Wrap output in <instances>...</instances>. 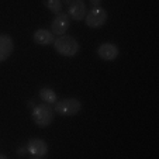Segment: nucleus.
Returning <instances> with one entry per match:
<instances>
[{
  "mask_svg": "<svg viewBox=\"0 0 159 159\" xmlns=\"http://www.w3.org/2000/svg\"><path fill=\"white\" fill-rule=\"evenodd\" d=\"M54 48L59 55L66 58H72L79 52V42L70 35H59L54 41Z\"/></svg>",
  "mask_w": 159,
  "mask_h": 159,
  "instance_id": "obj_1",
  "label": "nucleus"
},
{
  "mask_svg": "<svg viewBox=\"0 0 159 159\" xmlns=\"http://www.w3.org/2000/svg\"><path fill=\"white\" fill-rule=\"evenodd\" d=\"M55 110L51 107V104H47V103H41V104H37L33 108V121L35 123V125H38L39 128H47L52 124L55 117Z\"/></svg>",
  "mask_w": 159,
  "mask_h": 159,
  "instance_id": "obj_2",
  "label": "nucleus"
},
{
  "mask_svg": "<svg viewBox=\"0 0 159 159\" xmlns=\"http://www.w3.org/2000/svg\"><path fill=\"white\" fill-rule=\"evenodd\" d=\"M82 110V103L78 99H63L55 103V111L63 117L76 116Z\"/></svg>",
  "mask_w": 159,
  "mask_h": 159,
  "instance_id": "obj_3",
  "label": "nucleus"
},
{
  "mask_svg": "<svg viewBox=\"0 0 159 159\" xmlns=\"http://www.w3.org/2000/svg\"><path fill=\"white\" fill-rule=\"evenodd\" d=\"M107 11L102 7H96V9H92L90 11L86 13V17H84V21H86V25L90 28H100L106 24L107 21Z\"/></svg>",
  "mask_w": 159,
  "mask_h": 159,
  "instance_id": "obj_4",
  "label": "nucleus"
},
{
  "mask_svg": "<svg viewBox=\"0 0 159 159\" xmlns=\"http://www.w3.org/2000/svg\"><path fill=\"white\" fill-rule=\"evenodd\" d=\"M69 28V16L66 13H59L51 24V31L54 35H63Z\"/></svg>",
  "mask_w": 159,
  "mask_h": 159,
  "instance_id": "obj_5",
  "label": "nucleus"
},
{
  "mask_svg": "<svg viewBox=\"0 0 159 159\" xmlns=\"http://www.w3.org/2000/svg\"><path fill=\"white\" fill-rule=\"evenodd\" d=\"M118 54H120L118 47L116 44H111V42H104V44H102L99 48H97V55H99L103 61H107V62L117 59Z\"/></svg>",
  "mask_w": 159,
  "mask_h": 159,
  "instance_id": "obj_6",
  "label": "nucleus"
},
{
  "mask_svg": "<svg viewBox=\"0 0 159 159\" xmlns=\"http://www.w3.org/2000/svg\"><path fill=\"white\" fill-rule=\"evenodd\" d=\"M25 148H27V152L33 156H45L48 153V145H47V142L39 138L30 139Z\"/></svg>",
  "mask_w": 159,
  "mask_h": 159,
  "instance_id": "obj_7",
  "label": "nucleus"
},
{
  "mask_svg": "<svg viewBox=\"0 0 159 159\" xmlns=\"http://www.w3.org/2000/svg\"><path fill=\"white\" fill-rule=\"evenodd\" d=\"M14 49L13 38L7 34H0V63L9 59Z\"/></svg>",
  "mask_w": 159,
  "mask_h": 159,
  "instance_id": "obj_8",
  "label": "nucleus"
},
{
  "mask_svg": "<svg viewBox=\"0 0 159 159\" xmlns=\"http://www.w3.org/2000/svg\"><path fill=\"white\" fill-rule=\"evenodd\" d=\"M69 17L73 18L75 21H82L84 20V17H86V4L82 2V0H75V2H72V3L69 4Z\"/></svg>",
  "mask_w": 159,
  "mask_h": 159,
  "instance_id": "obj_9",
  "label": "nucleus"
},
{
  "mask_svg": "<svg viewBox=\"0 0 159 159\" xmlns=\"http://www.w3.org/2000/svg\"><path fill=\"white\" fill-rule=\"evenodd\" d=\"M33 39L38 45H51L55 41V35L52 34V31L45 30V28H39V30H37L34 33Z\"/></svg>",
  "mask_w": 159,
  "mask_h": 159,
  "instance_id": "obj_10",
  "label": "nucleus"
},
{
  "mask_svg": "<svg viewBox=\"0 0 159 159\" xmlns=\"http://www.w3.org/2000/svg\"><path fill=\"white\" fill-rule=\"evenodd\" d=\"M39 97H41V100L44 103H47V104H55V103L58 102L57 93H55L54 89H51V87H42V89L39 90Z\"/></svg>",
  "mask_w": 159,
  "mask_h": 159,
  "instance_id": "obj_11",
  "label": "nucleus"
},
{
  "mask_svg": "<svg viewBox=\"0 0 159 159\" xmlns=\"http://www.w3.org/2000/svg\"><path fill=\"white\" fill-rule=\"evenodd\" d=\"M44 6L54 14L62 13V2L61 0H44Z\"/></svg>",
  "mask_w": 159,
  "mask_h": 159,
  "instance_id": "obj_12",
  "label": "nucleus"
},
{
  "mask_svg": "<svg viewBox=\"0 0 159 159\" xmlns=\"http://www.w3.org/2000/svg\"><path fill=\"white\" fill-rule=\"evenodd\" d=\"M100 4H102V0H90V6H92V9L100 7Z\"/></svg>",
  "mask_w": 159,
  "mask_h": 159,
  "instance_id": "obj_13",
  "label": "nucleus"
},
{
  "mask_svg": "<svg viewBox=\"0 0 159 159\" xmlns=\"http://www.w3.org/2000/svg\"><path fill=\"white\" fill-rule=\"evenodd\" d=\"M25 152H27V148H20V149H17V155H25Z\"/></svg>",
  "mask_w": 159,
  "mask_h": 159,
  "instance_id": "obj_14",
  "label": "nucleus"
},
{
  "mask_svg": "<svg viewBox=\"0 0 159 159\" xmlns=\"http://www.w3.org/2000/svg\"><path fill=\"white\" fill-rule=\"evenodd\" d=\"M61 2H63V3H66L68 6H69V4L72 3V2H75V0H61Z\"/></svg>",
  "mask_w": 159,
  "mask_h": 159,
  "instance_id": "obj_15",
  "label": "nucleus"
},
{
  "mask_svg": "<svg viewBox=\"0 0 159 159\" xmlns=\"http://www.w3.org/2000/svg\"><path fill=\"white\" fill-rule=\"evenodd\" d=\"M0 159H7L6 155H0Z\"/></svg>",
  "mask_w": 159,
  "mask_h": 159,
  "instance_id": "obj_16",
  "label": "nucleus"
}]
</instances>
